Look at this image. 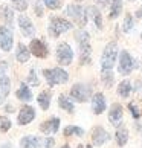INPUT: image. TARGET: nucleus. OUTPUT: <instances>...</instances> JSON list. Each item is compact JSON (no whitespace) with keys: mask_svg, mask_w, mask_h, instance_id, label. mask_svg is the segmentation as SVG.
<instances>
[{"mask_svg":"<svg viewBox=\"0 0 142 148\" xmlns=\"http://www.w3.org/2000/svg\"><path fill=\"white\" fill-rule=\"evenodd\" d=\"M122 12V0H112L110 5V18H118Z\"/></svg>","mask_w":142,"mask_h":148,"instance_id":"25","label":"nucleus"},{"mask_svg":"<svg viewBox=\"0 0 142 148\" xmlns=\"http://www.w3.org/2000/svg\"><path fill=\"white\" fill-rule=\"evenodd\" d=\"M61 148H70V147H69V145H63Z\"/></svg>","mask_w":142,"mask_h":148,"instance_id":"40","label":"nucleus"},{"mask_svg":"<svg viewBox=\"0 0 142 148\" xmlns=\"http://www.w3.org/2000/svg\"><path fill=\"white\" fill-rule=\"evenodd\" d=\"M84 130L80 127H75V125H69V127L64 128V136H83Z\"/></svg>","mask_w":142,"mask_h":148,"instance_id":"27","label":"nucleus"},{"mask_svg":"<svg viewBox=\"0 0 142 148\" xmlns=\"http://www.w3.org/2000/svg\"><path fill=\"white\" fill-rule=\"evenodd\" d=\"M21 148H41V139L35 138V136H26L20 140Z\"/></svg>","mask_w":142,"mask_h":148,"instance_id":"18","label":"nucleus"},{"mask_svg":"<svg viewBox=\"0 0 142 148\" xmlns=\"http://www.w3.org/2000/svg\"><path fill=\"white\" fill-rule=\"evenodd\" d=\"M35 118V110L31 106H25L19 113V124L20 125H28L32 122V119Z\"/></svg>","mask_w":142,"mask_h":148,"instance_id":"14","label":"nucleus"},{"mask_svg":"<svg viewBox=\"0 0 142 148\" xmlns=\"http://www.w3.org/2000/svg\"><path fill=\"white\" fill-rule=\"evenodd\" d=\"M101 79H102V83H104V86L107 87H110L113 84V73H112V70H102V73H101Z\"/></svg>","mask_w":142,"mask_h":148,"instance_id":"28","label":"nucleus"},{"mask_svg":"<svg viewBox=\"0 0 142 148\" xmlns=\"http://www.w3.org/2000/svg\"><path fill=\"white\" fill-rule=\"evenodd\" d=\"M92 110L95 114H101L106 110V98L102 93H96L92 98Z\"/></svg>","mask_w":142,"mask_h":148,"instance_id":"16","label":"nucleus"},{"mask_svg":"<svg viewBox=\"0 0 142 148\" xmlns=\"http://www.w3.org/2000/svg\"><path fill=\"white\" fill-rule=\"evenodd\" d=\"M115 139H116V144L119 147H124L128 140V130L125 127H121L116 130V134H115Z\"/></svg>","mask_w":142,"mask_h":148,"instance_id":"22","label":"nucleus"},{"mask_svg":"<svg viewBox=\"0 0 142 148\" xmlns=\"http://www.w3.org/2000/svg\"><path fill=\"white\" fill-rule=\"evenodd\" d=\"M78 148H92V147H90V145H86V147H84V145H80Z\"/></svg>","mask_w":142,"mask_h":148,"instance_id":"39","label":"nucleus"},{"mask_svg":"<svg viewBox=\"0 0 142 148\" xmlns=\"http://www.w3.org/2000/svg\"><path fill=\"white\" fill-rule=\"evenodd\" d=\"M92 95V90L89 86L86 84H75L72 89H70V96L76 99L78 102H86L89 101V98Z\"/></svg>","mask_w":142,"mask_h":148,"instance_id":"8","label":"nucleus"},{"mask_svg":"<svg viewBox=\"0 0 142 148\" xmlns=\"http://www.w3.org/2000/svg\"><path fill=\"white\" fill-rule=\"evenodd\" d=\"M128 2H134V0H128Z\"/></svg>","mask_w":142,"mask_h":148,"instance_id":"42","label":"nucleus"},{"mask_svg":"<svg viewBox=\"0 0 142 148\" xmlns=\"http://www.w3.org/2000/svg\"><path fill=\"white\" fill-rule=\"evenodd\" d=\"M58 106L61 107L63 110L69 112V113H72V112L75 110V106H73L72 99H69V98L64 96V95H60V98H58Z\"/></svg>","mask_w":142,"mask_h":148,"instance_id":"24","label":"nucleus"},{"mask_svg":"<svg viewBox=\"0 0 142 148\" xmlns=\"http://www.w3.org/2000/svg\"><path fill=\"white\" fill-rule=\"evenodd\" d=\"M75 38H76V43H78V47H80V63L89 64L90 63V53H92L89 32L84 29H80V31H76Z\"/></svg>","mask_w":142,"mask_h":148,"instance_id":"1","label":"nucleus"},{"mask_svg":"<svg viewBox=\"0 0 142 148\" xmlns=\"http://www.w3.org/2000/svg\"><path fill=\"white\" fill-rule=\"evenodd\" d=\"M133 26H134L133 17L130 14H127V15H125V18H124V23H122V31L124 32H130L133 29Z\"/></svg>","mask_w":142,"mask_h":148,"instance_id":"29","label":"nucleus"},{"mask_svg":"<svg viewBox=\"0 0 142 148\" xmlns=\"http://www.w3.org/2000/svg\"><path fill=\"white\" fill-rule=\"evenodd\" d=\"M130 92H132V84H130V81H128V79L122 81V83L118 86V95H119V96L128 98Z\"/></svg>","mask_w":142,"mask_h":148,"instance_id":"26","label":"nucleus"},{"mask_svg":"<svg viewBox=\"0 0 142 148\" xmlns=\"http://www.w3.org/2000/svg\"><path fill=\"white\" fill-rule=\"evenodd\" d=\"M136 17H138V18H142V6H141L138 11H136Z\"/></svg>","mask_w":142,"mask_h":148,"instance_id":"37","label":"nucleus"},{"mask_svg":"<svg viewBox=\"0 0 142 148\" xmlns=\"http://www.w3.org/2000/svg\"><path fill=\"white\" fill-rule=\"evenodd\" d=\"M11 128V121L8 118H0V131H8Z\"/></svg>","mask_w":142,"mask_h":148,"instance_id":"33","label":"nucleus"},{"mask_svg":"<svg viewBox=\"0 0 142 148\" xmlns=\"http://www.w3.org/2000/svg\"><path fill=\"white\" fill-rule=\"evenodd\" d=\"M31 57L29 47H26L23 43H20L17 46V52H15V58H17L19 63H28V60Z\"/></svg>","mask_w":142,"mask_h":148,"instance_id":"19","label":"nucleus"},{"mask_svg":"<svg viewBox=\"0 0 142 148\" xmlns=\"http://www.w3.org/2000/svg\"><path fill=\"white\" fill-rule=\"evenodd\" d=\"M108 121H110L115 127H119V125H121V121H122V106L121 104H113L110 107Z\"/></svg>","mask_w":142,"mask_h":148,"instance_id":"12","label":"nucleus"},{"mask_svg":"<svg viewBox=\"0 0 142 148\" xmlns=\"http://www.w3.org/2000/svg\"><path fill=\"white\" fill-rule=\"evenodd\" d=\"M29 52L32 55H35L37 58H46L49 55V49L45 45V41L38 40V38H34L29 45Z\"/></svg>","mask_w":142,"mask_h":148,"instance_id":"10","label":"nucleus"},{"mask_svg":"<svg viewBox=\"0 0 142 148\" xmlns=\"http://www.w3.org/2000/svg\"><path fill=\"white\" fill-rule=\"evenodd\" d=\"M15 95H17V98L20 101H25V102L32 101V92H31V89L26 84H21L19 87V90L15 92Z\"/></svg>","mask_w":142,"mask_h":148,"instance_id":"20","label":"nucleus"},{"mask_svg":"<svg viewBox=\"0 0 142 148\" xmlns=\"http://www.w3.org/2000/svg\"><path fill=\"white\" fill-rule=\"evenodd\" d=\"M43 75H45V78H46L49 86L64 84V83H67V79H69V73L64 69H61V67L46 69L45 72H43Z\"/></svg>","mask_w":142,"mask_h":148,"instance_id":"3","label":"nucleus"},{"mask_svg":"<svg viewBox=\"0 0 142 148\" xmlns=\"http://www.w3.org/2000/svg\"><path fill=\"white\" fill-rule=\"evenodd\" d=\"M92 139H93V144H95L96 147H101V145H104L107 140H110V134H108L102 127H96V128L93 130Z\"/></svg>","mask_w":142,"mask_h":148,"instance_id":"15","label":"nucleus"},{"mask_svg":"<svg viewBox=\"0 0 142 148\" xmlns=\"http://www.w3.org/2000/svg\"><path fill=\"white\" fill-rule=\"evenodd\" d=\"M66 14L81 28L87 25V9H84L81 5H69L66 8Z\"/></svg>","mask_w":142,"mask_h":148,"instance_id":"4","label":"nucleus"},{"mask_svg":"<svg viewBox=\"0 0 142 148\" xmlns=\"http://www.w3.org/2000/svg\"><path fill=\"white\" fill-rule=\"evenodd\" d=\"M136 67L134 60L127 51H121L119 53V63H118V70L121 75H130L133 72V69Z\"/></svg>","mask_w":142,"mask_h":148,"instance_id":"6","label":"nucleus"},{"mask_svg":"<svg viewBox=\"0 0 142 148\" xmlns=\"http://www.w3.org/2000/svg\"><path fill=\"white\" fill-rule=\"evenodd\" d=\"M11 2H12L14 8L17 11H21V12L28 8V0H11Z\"/></svg>","mask_w":142,"mask_h":148,"instance_id":"32","label":"nucleus"},{"mask_svg":"<svg viewBox=\"0 0 142 148\" xmlns=\"http://www.w3.org/2000/svg\"><path fill=\"white\" fill-rule=\"evenodd\" d=\"M96 2H99L101 5H107L108 2H110V0H96Z\"/></svg>","mask_w":142,"mask_h":148,"instance_id":"38","label":"nucleus"},{"mask_svg":"<svg viewBox=\"0 0 142 148\" xmlns=\"http://www.w3.org/2000/svg\"><path fill=\"white\" fill-rule=\"evenodd\" d=\"M19 28L25 37H34V34H35V26L32 25L31 18L25 14L19 15Z\"/></svg>","mask_w":142,"mask_h":148,"instance_id":"11","label":"nucleus"},{"mask_svg":"<svg viewBox=\"0 0 142 148\" xmlns=\"http://www.w3.org/2000/svg\"><path fill=\"white\" fill-rule=\"evenodd\" d=\"M14 45V34L12 29H9L8 26H0V47L5 52H9Z\"/></svg>","mask_w":142,"mask_h":148,"instance_id":"9","label":"nucleus"},{"mask_svg":"<svg viewBox=\"0 0 142 148\" xmlns=\"http://www.w3.org/2000/svg\"><path fill=\"white\" fill-rule=\"evenodd\" d=\"M43 3L49 9H58V8H61L63 0H43Z\"/></svg>","mask_w":142,"mask_h":148,"instance_id":"31","label":"nucleus"},{"mask_svg":"<svg viewBox=\"0 0 142 148\" xmlns=\"http://www.w3.org/2000/svg\"><path fill=\"white\" fill-rule=\"evenodd\" d=\"M11 92V79L8 75H0V106L6 101V98Z\"/></svg>","mask_w":142,"mask_h":148,"instance_id":"13","label":"nucleus"},{"mask_svg":"<svg viewBox=\"0 0 142 148\" xmlns=\"http://www.w3.org/2000/svg\"><path fill=\"white\" fill-rule=\"evenodd\" d=\"M54 145V139L52 138H47L45 140H41V148H52Z\"/></svg>","mask_w":142,"mask_h":148,"instance_id":"36","label":"nucleus"},{"mask_svg":"<svg viewBox=\"0 0 142 148\" xmlns=\"http://www.w3.org/2000/svg\"><path fill=\"white\" fill-rule=\"evenodd\" d=\"M87 12H89V15L92 17V20H93V23L98 29L102 28V17H101V12L99 9H98L96 6H89L87 8Z\"/></svg>","mask_w":142,"mask_h":148,"instance_id":"21","label":"nucleus"},{"mask_svg":"<svg viewBox=\"0 0 142 148\" xmlns=\"http://www.w3.org/2000/svg\"><path fill=\"white\" fill-rule=\"evenodd\" d=\"M2 17L6 20V23H8V25H12L14 15H12V11H11L8 6H2Z\"/></svg>","mask_w":142,"mask_h":148,"instance_id":"30","label":"nucleus"},{"mask_svg":"<svg viewBox=\"0 0 142 148\" xmlns=\"http://www.w3.org/2000/svg\"><path fill=\"white\" fill-rule=\"evenodd\" d=\"M32 6H34V12L38 15V17H41L43 15V8L40 6V2H38V0H32Z\"/></svg>","mask_w":142,"mask_h":148,"instance_id":"34","label":"nucleus"},{"mask_svg":"<svg viewBox=\"0 0 142 148\" xmlns=\"http://www.w3.org/2000/svg\"><path fill=\"white\" fill-rule=\"evenodd\" d=\"M128 108H130V112H132L133 118H136V119H138V118L141 116V113H139V110H138V107H136V104L130 102V104H128Z\"/></svg>","mask_w":142,"mask_h":148,"instance_id":"35","label":"nucleus"},{"mask_svg":"<svg viewBox=\"0 0 142 148\" xmlns=\"http://www.w3.org/2000/svg\"><path fill=\"white\" fill-rule=\"evenodd\" d=\"M69 29H72V23L67 20H64L61 17H52L51 23H49V34L52 37H60L64 32H67Z\"/></svg>","mask_w":142,"mask_h":148,"instance_id":"5","label":"nucleus"},{"mask_svg":"<svg viewBox=\"0 0 142 148\" xmlns=\"http://www.w3.org/2000/svg\"><path fill=\"white\" fill-rule=\"evenodd\" d=\"M76 2H83V0H76Z\"/></svg>","mask_w":142,"mask_h":148,"instance_id":"41","label":"nucleus"},{"mask_svg":"<svg viewBox=\"0 0 142 148\" xmlns=\"http://www.w3.org/2000/svg\"><path fill=\"white\" fill-rule=\"evenodd\" d=\"M57 60L61 66H69L72 64L73 60V51L67 43H60L57 47Z\"/></svg>","mask_w":142,"mask_h":148,"instance_id":"7","label":"nucleus"},{"mask_svg":"<svg viewBox=\"0 0 142 148\" xmlns=\"http://www.w3.org/2000/svg\"><path fill=\"white\" fill-rule=\"evenodd\" d=\"M118 53H119V49L115 41L108 43L104 47V52H102V57H101V70H112L115 63H116Z\"/></svg>","mask_w":142,"mask_h":148,"instance_id":"2","label":"nucleus"},{"mask_svg":"<svg viewBox=\"0 0 142 148\" xmlns=\"http://www.w3.org/2000/svg\"><path fill=\"white\" fill-rule=\"evenodd\" d=\"M141 38H142V34H141Z\"/></svg>","mask_w":142,"mask_h":148,"instance_id":"43","label":"nucleus"},{"mask_svg":"<svg viewBox=\"0 0 142 148\" xmlns=\"http://www.w3.org/2000/svg\"><path fill=\"white\" fill-rule=\"evenodd\" d=\"M37 101H38V106H40L43 110H47V108L51 107V93H49L47 90L41 92L40 95H38Z\"/></svg>","mask_w":142,"mask_h":148,"instance_id":"23","label":"nucleus"},{"mask_svg":"<svg viewBox=\"0 0 142 148\" xmlns=\"http://www.w3.org/2000/svg\"><path fill=\"white\" fill-rule=\"evenodd\" d=\"M58 128H60V119L58 118H51V119L45 121V122L41 124V127H40V130L43 131V133H46V134L57 133Z\"/></svg>","mask_w":142,"mask_h":148,"instance_id":"17","label":"nucleus"}]
</instances>
